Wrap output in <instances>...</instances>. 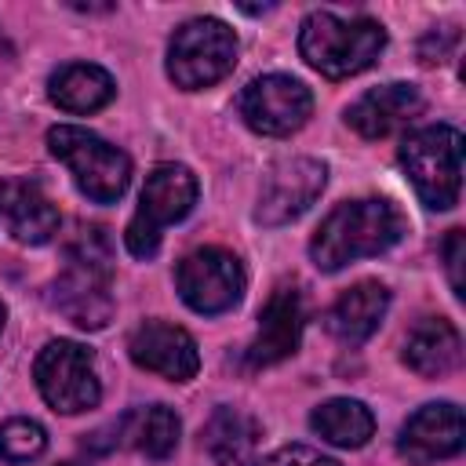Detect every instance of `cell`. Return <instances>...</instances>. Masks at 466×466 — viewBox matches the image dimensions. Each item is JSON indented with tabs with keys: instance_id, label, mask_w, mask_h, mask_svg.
Returning a JSON list of instances; mask_svg holds the SVG:
<instances>
[{
	"instance_id": "obj_1",
	"label": "cell",
	"mask_w": 466,
	"mask_h": 466,
	"mask_svg": "<svg viewBox=\"0 0 466 466\" xmlns=\"http://www.w3.org/2000/svg\"><path fill=\"white\" fill-rule=\"evenodd\" d=\"M404 229L408 222L390 200H379V197L350 200V204H339L320 222V229L309 240V258L317 269L335 273L346 262L390 251L404 237Z\"/></svg>"
},
{
	"instance_id": "obj_2",
	"label": "cell",
	"mask_w": 466,
	"mask_h": 466,
	"mask_svg": "<svg viewBox=\"0 0 466 466\" xmlns=\"http://www.w3.org/2000/svg\"><path fill=\"white\" fill-rule=\"evenodd\" d=\"M386 47V29L375 18H339L331 11H313L299 29V55L328 80H346L364 73Z\"/></svg>"
},
{
	"instance_id": "obj_3",
	"label": "cell",
	"mask_w": 466,
	"mask_h": 466,
	"mask_svg": "<svg viewBox=\"0 0 466 466\" xmlns=\"http://www.w3.org/2000/svg\"><path fill=\"white\" fill-rule=\"evenodd\" d=\"M109 273H113V251L106 229L91 226L80 229L69 244L66 273L55 280V306L84 331H98L113 317V295H109Z\"/></svg>"
},
{
	"instance_id": "obj_4",
	"label": "cell",
	"mask_w": 466,
	"mask_h": 466,
	"mask_svg": "<svg viewBox=\"0 0 466 466\" xmlns=\"http://www.w3.org/2000/svg\"><path fill=\"white\" fill-rule=\"evenodd\" d=\"M400 167L419 200L433 211H448L459 200L462 182V135L451 124H430L400 142Z\"/></svg>"
},
{
	"instance_id": "obj_5",
	"label": "cell",
	"mask_w": 466,
	"mask_h": 466,
	"mask_svg": "<svg viewBox=\"0 0 466 466\" xmlns=\"http://www.w3.org/2000/svg\"><path fill=\"white\" fill-rule=\"evenodd\" d=\"M47 149L73 171V182L95 204H113L124 197V189L131 182V160L113 142L98 138L87 127L58 124L47 131Z\"/></svg>"
},
{
	"instance_id": "obj_6",
	"label": "cell",
	"mask_w": 466,
	"mask_h": 466,
	"mask_svg": "<svg viewBox=\"0 0 466 466\" xmlns=\"http://www.w3.org/2000/svg\"><path fill=\"white\" fill-rule=\"evenodd\" d=\"M197 204V175L186 164H157L146 175L138 211L127 222V251L135 258H153L160 248V229L182 222Z\"/></svg>"
},
{
	"instance_id": "obj_7",
	"label": "cell",
	"mask_w": 466,
	"mask_h": 466,
	"mask_svg": "<svg viewBox=\"0 0 466 466\" xmlns=\"http://www.w3.org/2000/svg\"><path fill=\"white\" fill-rule=\"evenodd\" d=\"M237 66V36L218 18H189L175 29L167 44V76L186 87L200 91L229 76Z\"/></svg>"
},
{
	"instance_id": "obj_8",
	"label": "cell",
	"mask_w": 466,
	"mask_h": 466,
	"mask_svg": "<svg viewBox=\"0 0 466 466\" xmlns=\"http://www.w3.org/2000/svg\"><path fill=\"white\" fill-rule=\"evenodd\" d=\"M33 379L40 397L62 411V415H76L98 404L102 386H98V368H95V353L73 339H55L36 353L33 364Z\"/></svg>"
},
{
	"instance_id": "obj_9",
	"label": "cell",
	"mask_w": 466,
	"mask_h": 466,
	"mask_svg": "<svg viewBox=\"0 0 466 466\" xmlns=\"http://www.w3.org/2000/svg\"><path fill=\"white\" fill-rule=\"evenodd\" d=\"M175 288L193 313L215 317L240 302L244 295V269L233 251L226 248H197L175 269Z\"/></svg>"
},
{
	"instance_id": "obj_10",
	"label": "cell",
	"mask_w": 466,
	"mask_h": 466,
	"mask_svg": "<svg viewBox=\"0 0 466 466\" xmlns=\"http://www.w3.org/2000/svg\"><path fill=\"white\" fill-rule=\"evenodd\" d=\"M237 109L244 116V124L258 135H269V138H280V135H291L299 131L309 113H313V95L302 80L295 76H284V73H266V76H255L240 98H237Z\"/></svg>"
},
{
	"instance_id": "obj_11",
	"label": "cell",
	"mask_w": 466,
	"mask_h": 466,
	"mask_svg": "<svg viewBox=\"0 0 466 466\" xmlns=\"http://www.w3.org/2000/svg\"><path fill=\"white\" fill-rule=\"evenodd\" d=\"M328 182V167L313 157H284L277 160L258 189V208L255 218L262 226H284L291 218H299L324 189Z\"/></svg>"
},
{
	"instance_id": "obj_12",
	"label": "cell",
	"mask_w": 466,
	"mask_h": 466,
	"mask_svg": "<svg viewBox=\"0 0 466 466\" xmlns=\"http://www.w3.org/2000/svg\"><path fill=\"white\" fill-rule=\"evenodd\" d=\"M127 353L138 368L164 375L171 382H189L200 368V353H197L193 335L178 324H167V320L138 324L127 339Z\"/></svg>"
},
{
	"instance_id": "obj_13",
	"label": "cell",
	"mask_w": 466,
	"mask_h": 466,
	"mask_svg": "<svg viewBox=\"0 0 466 466\" xmlns=\"http://www.w3.org/2000/svg\"><path fill=\"white\" fill-rule=\"evenodd\" d=\"M462 441H466V422H462V411L448 400L441 404H426L419 408L404 426H400V437H397V451L411 462V466H430L437 459H451L462 451Z\"/></svg>"
},
{
	"instance_id": "obj_14",
	"label": "cell",
	"mask_w": 466,
	"mask_h": 466,
	"mask_svg": "<svg viewBox=\"0 0 466 466\" xmlns=\"http://www.w3.org/2000/svg\"><path fill=\"white\" fill-rule=\"evenodd\" d=\"M302 339V299L295 288H277L258 313V331L244 353L251 368H269L299 350Z\"/></svg>"
},
{
	"instance_id": "obj_15",
	"label": "cell",
	"mask_w": 466,
	"mask_h": 466,
	"mask_svg": "<svg viewBox=\"0 0 466 466\" xmlns=\"http://www.w3.org/2000/svg\"><path fill=\"white\" fill-rule=\"evenodd\" d=\"M0 218L7 233L22 244H47L58 233V208L47 200L36 178H4L0 182Z\"/></svg>"
},
{
	"instance_id": "obj_16",
	"label": "cell",
	"mask_w": 466,
	"mask_h": 466,
	"mask_svg": "<svg viewBox=\"0 0 466 466\" xmlns=\"http://www.w3.org/2000/svg\"><path fill=\"white\" fill-rule=\"evenodd\" d=\"M422 109V95L415 84H382L364 91L350 109H346V124L360 135V138H382L393 127L408 124L411 116H419Z\"/></svg>"
},
{
	"instance_id": "obj_17",
	"label": "cell",
	"mask_w": 466,
	"mask_h": 466,
	"mask_svg": "<svg viewBox=\"0 0 466 466\" xmlns=\"http://www.w3.org/2000/svg\"><path fill=\"white\" fill-rule=\"evenodd\" d=\"M386 309H390V291L379 280H360V284H353L350 291H342L335 299V306L328 309L324 324L339 342L357 346V342L375 335V328L382 324Z\"/></svg>"
},
{
	"instance_id": "obj_18",
	"label": "cell",
	"mask_w": 466,
	"mask_h": 466,
	"mask_svg": "<svg viewBox=\"0 0 466 466\" xmlns=\"http://www.w3.org/2000/svg\"><path fill=\"white\" fill-rule=\"evenodd\" d=\"M462 360V339L451 320L444 317H426L411 328L404 342V364L422 375V379H441Z\"/></svg>"
},
{
	"instance_id": "obj_19",
	"label": "cell",
	"mask_w": 466,
	"mask_h": 466,
	"mask_svg": "<svg viewBox=\"0 0 466 466\" xmlns=\"http://www.w3.org/2000/svg\"><path fill=\"white\" fill-rule=\"evenodd\" d=\"M47 95L66 113H95V109H102L116 95V84L95 62H69L58 73H51Z\"/></svg>"
},
{
	"instance_id": "obj_20",
	"label": "cell",
	"mask_w": 466,
	"mask_h": 466,
	"mask_svg": "<svg viewBox=\"0 0 466 466\" xmlns=\"http://www.w3.org/2000/svg\"><path fill=\"white\" fill-rule=\"evenodd\" d=\"M262 426L240 408H215L204 426V448L218 466H248L258 448Z\"/></svg>"
},
{
	"instance_id": "obj_21",
	"label": "cell",
	"mask_w": 466,
	"mask_h": 466,
	"mask_svg": "<svg viewBox=\"0 0 466 466\" xmlns=\"http://www.w3.org/2000/svg\"><path fill=\"white\" fill-rule=\"evenodd\" d=\"M309 426L335 448H360L375 433V415L353 397H331L320 408H313Z\"/></svg>"
},
{
	"instance_id": "obj_22",
	"label": "cell",
	"mask_w": 466,
	"mask_h": 466,
	"mask_svg": "<svg viewBox=\"0 0 466 466\" xmlns=\"http://www.w3.org/2000/svg\"><path fill=\"white\" fill-rule=\"evenodd\" d=\"M120 433L131 448H138L142 455L149 459H167L175 448H178V433H182V422L171 408L164 404H149V408H138L131 415H124L120 422Z\"/></svg>"
},
{
	"instance_id": "obj_23",
	"label": "cell",
	"mask_w": 466,
	"mask_h": 466,
	"mask_svg": "<svg viewBox=\"0 0 466 466\" xmlns=\"http://www.w3.org/2000/svg\"><path fill=\"white\" fill-rule=\"evenodd\" d=\"M47 448V433L40 422L33 419H11L0 426V459L11 462V466H22V462H33L36 455H44Z\"/></svg>"
},
{
	"instance_id": "obj_24",
	"label": "cell",
	"mask_w": 466,
	"mask_h": 466,
	"mask_svg": "<svg viewBox=\"0 0 466 466\" xmlns=\"http://www.w3.org/2000/svg\"><path fill=\"white\" fill-rule=\"evenodd\" d=\"M255 466H339V462L328 459V455H320L317 448H306V444H284V448H277L273 455H266V459L255 462Z\"/></svg>"
},
{
	"instance_id": "obj_25",
	"label": "cell",
	"mask_w": 466,
	"mask_h": 466,
	"mask_svg": "<svg viewBox=\"0 0 466 466\" xmlns=\"http://www.w3.org/2000/svg\"><path fill=\"white\" fill-rule=\"evenodd\" d=\"M462 258H466V237L462 229H451L444 240V266H448V280L455 295H462Z\"/></svg>"
},
{
	"instance_id": "obj_26",
	"label": "cell",
	"mask_w": 466,
	"mask_h": 466,
	"mask_svg": "<svg viewBox=\"0 0 466 466\" xmlns=\"http://www.w3.org/2000/svg\"><path fill=\"white\" fill-rule=\"evenodd\" d=\"M4 317H7V313H4V302H0V331H4Z\"/></svg>"
},
{
	"instance_id": "obj_27",
	"label": "cell",
	"mask_w": 466,
	"mask_h": 466,
	"mask_svg": "<svg viewBox=\"0 0 466 466\" xmlns=\"http://www.w3.org/2000/svg\"><path fill=\"white\" fill-rule=\"evenodd\" d=\"M62 466H80V462H62Z\"/></svg>"
}]
</instances>
